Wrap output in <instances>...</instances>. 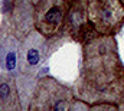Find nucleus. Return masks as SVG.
<instances>
[{"label": "nucleus", "instance_id": "1a4fd4ad", "mask_svg": "<svg viewBox=\"0 0 124 111\" xmlns=\"http://www.w3.org/2000/svg\"><path fill=\"white\" fill-rule=\"evenodd\" d=\"M121 1H123V4H124V0H121Z\"/></svg>", "mask_w": 124, "mask_h": 111}, {"label": "nucleus", "instance_id": "f257e3e1", "mask_svg": "<svg viewBox=\"0 0 124 111\" xmlns=\"http://www.w3.org/2000/svg\"><path fill=\"white\" fill-rule=\"evenodd\" d=\"M78 91L84 101H117L124 95V66L111 35L85 45Z\"/></svg>", "mask_w": 124, "mask_h": 111}, {"label": "nucleus", "instance_id": "f03ea898", "mask_svg": "<svg viewBox=\"0 0 124 111\" xmlns=\"http://www.w3.org/2000/svg\"><path fill=\"white\" fill-rule=\"evenodd\" d=\"M31 111H66L75 108L74 94L51 77L40 78L31 98Z\"/></svg>", "mask_w": 124, "mask_h": 111}, {"label": "nucleus", "instance_id": "7ed1b4c3", "mask_svg": "<svg viewBox=\"0 0 124 111\" xmlns=\"http://www.w3.org/2000/svg\"><path fill=\"white\" fill-rule=\"evenodd\" d=\"M87 16L97 35H113L124 23L121 0H87Z\"/></svg>", "mask_w": 124, "mask_h": 111}, {"label": "nucleus", "instance_id": "0eeeda50", "mask_svg": "<svg viewBox=\"0 0 124 111\" xmlns=\"http://www.w3.org/2000/svg\"><path fill=\"white\" fill-rule=\"evenodd\" d=\"M22 110L16 79L9 75H0V111Z\"/></svg>", "mask_w": 124, "mask_h": 111}, {"label": "nucleus", "instance_id": "20e7f679", "mask_svg": "<svg viewBox=\"0 0 124 111\" xmlns=\"http://www.w3.org/2000/svg\"><path fill=\"white\" fill-rule=\"evenodd\" d=\"M68 0H38L35 4V29L46 38H54L65 28L69 12Z\"/></svg>", "mask_w": 124, "mask_h": 111}, {"label": "nucleus", "instance_id": "39448f33", "mask_svg": "<svg viewBox=\"0 0 124 111\" xmlns=\"http://www.w3.org/2000/svg\"><path fill=\"white\" fill-rule=\"evenodd\" d=\"M46 36H43L39 30H32L28 36L23 38L19 49V65L23 74L35 72L40 68L46 55Z\"/></svg>", "mask_w": 124, "mask_h": 111}, {"label": "nucleus", "instance_id": "423d86ee", "mask_svg": "<svg viewBox=\"0 0 124 111\" xmlns=\"http://www.w3.org/2000/svg\"><path fill=\"white\" fill-rule=\"evenodd\" d=\"M35 6L31 0H15V7L12 9L9 17V35L23 39L35 29Z\"/></svg>", "mask_w": 124, "mask_h": 111}, {"label": "nucleus", "instance_id": "6e6552de", "mask_svg": "<svg viewBox=\"0 0 124 111\" xmlns=\"http://www.w3.org/2000/svg\"><path fill=\"white\" fill-rule=\"evenodd\" d=\"M17 38L6 33L3 40L0 42V63L6 71H13L19 65V49Z\"/></svg>", "mask_w": 124, "mask_h": 111}]
</instances>
